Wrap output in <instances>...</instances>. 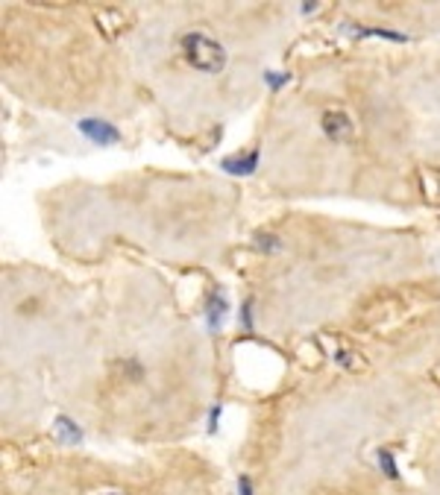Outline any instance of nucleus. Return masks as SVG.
<instances>
[{"label":"nucleus","mask_w":440,"mask_h":495,"mask_svg":"<svg viewBox=\"0 0 440 495\" xmlns=\"http://www.w3.org/2000/svg\"><path fill=\"white\" fill-rule=\"evenodd\" d=\"M182 53H185V62L194 68V70H203V73H220L226 68V50L224 44L209 38L206 33H188L182 36Z\"/></svg>","instance_id":"nucleus-1"},{"label":"nucleus","mask_w":440,"mask_h":495,"mask_svg":"<svg viewBox=\"0 0 440 495\" xmlns=\"http://www.w3.org/2000/svg\"><path fill=\"white\" fill-rule=\"evenodd\" d=\"M77 127H80V132H83L91 144H97V147H112V144H120V138H124V135H120V132L112 127L109 120L83 117V120L77 123Z\"/></svg>","instance_id":"nucleus-2"},{"label":"nucleus","mask_w":440,"mask_h":495,"mask_svg":"<svg viewBox=\"0 0 440 495\" xmlns=\"http://www.w3.org/2000/svg\"><path fill=\"white\" fill-rule=\"evenodd\" d=\"M323 132H326L335 144H344V141H350V138L355 135V123H352V117H350L347 112L335 109V112H326V115H323Z\"/></svg>","instance_id":"nucleus-3"},{"label":"nucleus","mask_w":440,"mask_h":495,"mask_svg":"<svg viewBox=\"0 0 440 495\" xmlns=\"http://www.w3.org/2000/svg\"><path fill=\"white\" fill-rule=\"evenodd\" d=\"M220 167H224L226 173H232V176H250V173H256L258 167V150H250V153H238V156H226L224 161H220Z\"/></svg>","instance_id":"nucleus-4"},{"label":"nucleus","mask_w":440,"mask_h":495,"mask_svg":"<svg viewBox=\"0 0 440 495\" xmlns=\"http://www.w3.org/2000/svg\"><path fill=\"white\" fill-rule=\"evenodd\" d=\"M56 434H59L65 442H80V440H83L80 425H73L68 416H59V419H56Z\"/></svg>","instance_id":"nucleus-5"},{"label":"nucleus","mask_w":440,"mask_h":495,"mask_svg":"<svg viewBox=\"0 0 440 495\" xmlns=\"http://www.w3.org/2000/svg\"><path fill=\"white\" fill-rule=\"evenodd\" d=\"M224 311H226V299L224 296H214L211 305H209V326L211 329H220V323H224Z\"/></svg>","instance_id":"nucleus-6"},{"label":"nucleus","mask_w":440,"mask_h":495,"mask_svg":"<svg viewBox=\"0 0 440 495\" xmlns=\"http://www.w3.org/2000/svg\"><path fill=\"white\" fill-rule=\"evenodd\" d=\"M379 466L384 469V475H387L390 481H397V478H399V469H397V460H394V454H390L387 449H382V452H379Z\"/></svg>","instance_id":"nucleus-7"},{"label":"nucleus","mask_w":440,"mask_h":495,"mask_svg":"<svg viewBox=\"0 0 440 495\" xmlns=\"http://www.w3.org/2000/svg\"><path fill=\"white\" fill-rule=\"evenodd\" d=\"M264 80H267V85H271L273 91H279V88H282V85L290 80V73H276V70H267V73H264Z\"/></svg>","instance_id":"nucleus-8"},{"label":"nucleus","mask_w":440,"mask_h":495,"mask_svg":"<svg viewBox=\"0 0 440 495\" xmlns=\"http://www.w3.org/2000/svg\"><path fill=\"white\" fill-rule=\"evenodd\" d=\"M364 36H382V38H390V41H408V36H399V33H387V30H379V27H361Z\"/></svg>","instance_id":"nucleus-9"},{"label":"nucleus","mask_w":440,"mask_h":495,"mask_svg":"<svg viewBox=\"0 0 440 495\" xmlns=\"http://www.w3.org/2000/svg\"><path fill=\"white\" fill-rule=\"evenodd\" d=\"M258 250L273 252V250H279V240H276L273 235H258Z\"/></svg>","instance_id":"nucleus-10"},{"label":"nucleus","mask_w":440,"mask_h":495,"mask_svg":"<svg viewBox=\"0 0 440 495\" xmlns=\"http://www.w3.org/2000/svg\"><path fill=\"white\" fill-rule=\"evenodd\" d=\"M217 419H220V405H214L211 413H209V431H211V434L217 431Z\"/></svg>","instance_id":"nucleus-11"},{"label":"nucleus","mask_w":440,"mask_h":495,"mask_svg":"<svg viewBox=\"0 0 440 495\" xmlns=\"http://www.w3.org/2000/svg\"><path fill=\"white\" fill-rule=\"evenodd\" d=\"M238 489H241V495H253V486H250V478H247V475H241Z\"/></svg>","instance_id":"nucleus-12"},{"label":"nucleus","mask_w":440,"mask_h":495,"mask_svg":"<svg viewBox=\"0 0 440 495\" xmlns=\"http://www.w3.org/2000/svg\"><path fill=\"white\" fill-rule=\"evenodd\" d=\"M243 326H247V329H253V319H250V302L243 305Z\"/></svg>","instance_id":"nucleus-13"}]
</instances>
